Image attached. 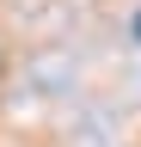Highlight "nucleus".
<instances>
[{
    "mask_svg": "<svg viewBox=\"0 0 141 147\" xmlns=\"http://www.w3.org/2000/svg\"><path fill=\"white\" fill-rule=\"evenodd\" d=\"M135 37H141V12H135Z\"/></svg>",
    "mask_w": 141,
    "mask_h": 147,
    "instance_id": "f257e3e1",
    "label": "nucleus"
}]
</instances>
